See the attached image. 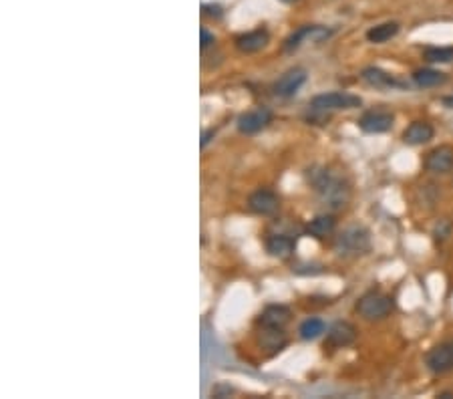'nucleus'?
Returning <instances> with one entry per match:
<instances>
[{"label": "nucleus", "mask_w": 453, "mask_h": 399, "mask_svg": "<svg viewBox=\"0 0 453 399\" xmlns=\"http://www.w3.org/2000/svg\"><path fill=\"white\" fill-rule=\"evenodd\" d=\"M310 182L315 190L319 192V196L330 206V208H345L350 198V187L348 184L337 174H333L326 167L313 170L310 174Z\"/></svg>", "instance_id": "obj_1"}, {"label": "nucleus", "mask_w": 453, "mask_h": 399, "mask_svg": "<svg viewBox=\"0 0 453 399\" xmlns=\"http://www.w3.org/2000/svg\"><path fill=\"white\" fill-rule=\"evenodd\" d=\"M393 311V298L381 291L363 294L357 303V313L365 320L385 319Z\"/></svg>", "instance_id": "obj_2"}, {"label": "nucleus", "mask_w": 453, "mask_h": 399, "mask_svg": "<svg viewBox=\"0 0 453 399\" xmlns=\"http://www.w3.org/2000/svg\"><path fill=\"white\" fill-rule=\"evenodd\" d=\"M337 248L341 254H365L371 248V234L365 226H348L339 234Z\"/></svg>", "instance_id": "obj_3"}, {"label": "nucleus", "mask_w": 453, "mask_h": 399, "mask_svg": "<svg viewBox=\"0 0 453 399\" xmlns=\"http://www.w3.org/2000/svg\"><path fill=\"white\" fill-rule=\"evenodd\" d=\"M361 105V97L357 95H350V93H322V95H317L313 97L310 101V109L315 113H328V111H341V109H355V107Z\"/></svg>", "instance_id": "obj_4"}, {"label": "nucleus", "mask_w": 453, "mask_h": 399, "mask_svg": "<svg viewBox=\"0 0 453 399\" xmlns=\"http://www.w3.org/2000/svg\"><path fill=\"white\" fill-rule=\"evenodd\" d=\"M333 34V30L326 27H319V25H306V27H300L296 32H293L286 43H284V51L286 53H293L296 49H300L304 43H322L326 41L328 37Z\"/></svg>", "instance_id": "obj_5"}, {"label": "nucleus", "mask_w": 453, "mask_h": 399, "mask_svg": "<svg viewBox=\"0 0 453 399\" xmlns=\"http://www.w3.org/2000/svg\"><path fill=\"white\" fill-rule=\"evenodd\" d=\"M272 121V111L266 107H256L250 109L246 113H242L238 117V132L244 135H254V133L262 132L264 127H268V123Z\"/></svg>", "instance_id": "obj_6"}, {"label": "nucleus", "mask_w": 453, "mask_h": 399, "mask_svg": "<svg viewBox=\"0 0 453 399\" xmlns=\"http://www.w3.org/2000/svg\"><path fill=\"white\" fill-rule=\"evenodd\" d=\"M425 363L429 371L437 373V375L453 371V341H443L437 347H433L427 353Z\"/></svg>", "instance_id": "obj_7"}, {"label": "nucleus", "mask_w": 453, "mask_h": 399, "mask_svg": "<svg viewBox=\"0 0 453 399\" xmlns=\"http://www.w3.org/2000/svg\"><path fill=\"white\" fill-rule=\"evenodd\" d=\"M306 83V71L302 67L288 69L280 79L274 83V95L280 99H291L298 93V89Z\"/></svg>", "instance_id": "obj_8"}, {"label": "nucleus", "mask_w": 453, "mask_h": 399, "mask_svg": "<svg viewBox=\"0 0 453 399\" xmlns=\"http://www.w3.org/2000/svg\"><path fill=\"white\" fill-rule=\"evenodd\" d=\"M395 115L387 109H373L363 113V117L359 119V127L365 133H385L393 127Z\"/></svg>", "instance_id": "obj_9"}, {"label": "nucleus", "mask_w": 453, "mask_h": 399, "mask_svg": "<svg viewBox=\"0 0 453 399\" xmlns=\"http://www.w3.org/2000/svg\"><path fill=\"white\" fill-rule=\"evenodd\" d=\"M248 206L258 216H274L280 210V198L270 190H256L248 198Z\"/></svg>", "instance_id": "obj_10"}, {"label": "nucleus", "mask_w": 453, "mask_h": 399, "mask_svg": "<svg viewBox=\"0 0 453 399\" xmlns=\"http://www.w3.org/2000/svg\"><path fill=\"white\" fill-rule=\"evenodd\" d=\"M453 167V147L439 145L431 150L425 158V170L431 174H447Z\"/></svg>", "instance_id": "obj_11"}, {"label": "nucleus", "mask_w": 453, "mask_h": 399, "mask_svg": "<svg viewBox=\"0 0 453 399\" xmlns=\"http://www.w3.org/2000/svg\"><path fill=\"white\" fill-rule=\"evenodd\" d=\"M268 41H270V34H268L266 28H256V30L240 34L236 39V49L246 54L258 53V51H262L266 47Z\"/></svg>", "instance_id": "obj_12"}, {"label": "nucleus", "mask_w": 453, "mask_h": 399, "mask_svg": "<svg viewBox=\"0 0 453 399\" xmlns=\"http://www.w3.org/2000/svg\"><path fill=\"white\" fill-rule=\"evenodd\" d=\"M357 339V329L347 320H337L326 335V343L333 347H348Z\"/></svg>", "instance_id": "obj_13"}, {"label": "nucleus", "mask_w": 453, "mask_h": 399, "mask_svg": "<svg viewBox=\"0 0 453 399\" xmlns=\"http://www.w3.org/2000/svg\"><path fill=\"white\" fill-rule=\"evenodd\" d=\"M293 317L291 309L284 305H270L260 315V325L266 329H282Z\"/></svg>", "instance_id": "obj_14"}, {"label": "nucleus", "mask_w": 453, "mask_h": 399, "mask_svg": "<svg viewBox=\"0 0 453 399\" xmlns=\"http://www.w3.org/2000/svg\"><path fill=\"white\" fill-rule=\"evenodd\" d=\"M361 79L365 81L367 85L377 87V89H391V87H401L403 83L397 81L393 75H389L387 71L379 69V67H367L361 73Z\"/></svg>", "instance_id": "obj_15"}, {"label": "nucleus", "mask_w": 453, "mask_h": 399, "mask_svg": "<svg viewBox=\"0 0 453 399\" xmlns=\"http://www.w3.org/2000/svg\"><path fill=\"white\" fill-rule=\"evenodd\" d=\"M433 127L427 121H413L405 132H403V141L409 145H423L429 139H433Z\"/></svg>", "instance_id": "obj_16"}, {"label": "nucleus", "mask_w": 453, "mask_h": 399, "mask_svg": "<svg viewBox=\"0 0 453 399\" xmlns=\"http://www.w3.org/2000/svg\"><path fill=\"white\" fill-rule=\"evenodd\" d=\"M335 228H337V220L330 214H320L306 224V234L320 240L330 236L335 232Z\"/></svg>", "instance_id": "obj_17"}, {"label": "nucleus", "mask_w": 453, "mask_h": 399, "mask_svg": "<svg viewBox=\"0 0 453 399\" xmlns=\"http://www.w3.org/2000/svg\"><path fill=\"white\" fill-rule=\"evenodd\" d=\"M268 254L278 256V258H286L291 256L294 250V240L286 234H274L266 240Z\"/></svg>", "instance_id": "obj_18"}, {"label": "nucleus", "mask_w": 453, "mask_h": 399, "mask_svg": "<svg viewBox=\"0 0 453 399\" xmlns=\"http://www.w3.org/2000/svg\"><path fill=\"white\" fill-rule=\"evenodd\" d=\"M447 81L445 73L435 71V69H419L413 73V83L421 89H429V87H439Z\"/></svg>", "instance_id": "obj_19"}, {"label": "nucleus", "mask_w": 453, "mask_h": 399, "mask_svg": "<svg viewBox=\"0 0 453 399\" xmlns=\"http://www.w3.org/2000/svg\"><path fill=\"white\" fill-rule=\"evenodd\" d=\"M397 32H399L397 23H383V25H377V27L367 30V41L375 43V45H383V43L391 41Z\"/></svg>", "instance_id": "obj_20"}, {"label": "nucleus", "mask_w": 453, "mask_h": 399, "mask_svg": "<svg viewBox=\"0 0 453 399\" xmlns=\"http://www.w3.org/2000/svg\"><path fill=\"white\" fill-rule=\"evenodd\" d=\"M324 329H326L324 320L313 317V319H306L300 325L298 333H300V337H302L304 341H313V339H317V337H320V335L324 333Z\"/></svg>", "instance_id": "obj_21"}, {"label": "nucleus", "mask_w": 453, "mask_h": 399, "mask_svg": "<svg viewBox=\"0 0 453 399\" xmlns=\"http://www.w3.org/2000/svg\"><path fill=\"white\" fill-rule=\"evenodd\" d=\"M286 343V337L282 333V329H266L264 327V333H262V345L272 351H280Z\"/></svg>", "instance_id": "obj_22"}, {"label": "nucleus", "mask_w": 453, "mask_h": 399, "mask_svg": "<svg viewBox=\"0 0 453 399\" xmlns=\"http://www.w3.org/2000/svg\"><path fill=\"white\" fill-rule=\"evenodd\" d=\"M423 57L429 63H452L453 47H431L423 53Z\"/></svg>", "instance_id": "obj_23"}, {"label": "nucleus", "mask_w": 453, "mask_h": 399, "mask_svg": "<svg viewBox=\"0 0 453 399\" xmlns=\"http://www.w3.org/2000/svg\"><path fill=\"white\" fill-rule=\"evenodd\" d=\"M200 34H202V49H206V47H210L213 43V34L210 30H206V28H202L200 30Z\"/></svg>", "instance_id": "obj_24"}, {"label": "nucleus", "mask_w": 453, "mask_h": 399, "mask_svg": "<svg viewBox=\"0 0 453 399\" xmlns=\"http://www.w3.org/2000/svg\"><path fill=\"white\" fill-rule=\"evenodd\" d=\"M204 10H206V14H210V17H213V14L220 17V14H222V12H220V6H213V4H206Z\"/></svg>", "instance_id": "obj_25"}, {"label": "nucleus", "mask_w": 453, "mask_h": 399, "mask_svg": "<svg viewBox=\"0 0 453 399\" xmlns=\"http://www.w3.org/2000/svg\"><path fill=\"white\" fill-rule=\"evenodd\" d=\"M212 135H213V130L212 132L204 133V137H202V147H206V145H208V141H210V137H212Z\"/></svg>", "instance_id": "obj_26"}, {"label": "nucleus", "mask_w": 453, "mask_h": 399, "mask_svg": "<svg viewBox=\"0 0 453 399\" xmlns=\"http://www.w3.org/2000/svg\"><path fill=\"white\" fill-rule=\"evenodd\" d=\"M280 2H284V4H293V2H296V0H280Z\"/></svg>", "instance_id": "obj_27"}]
</instances>
